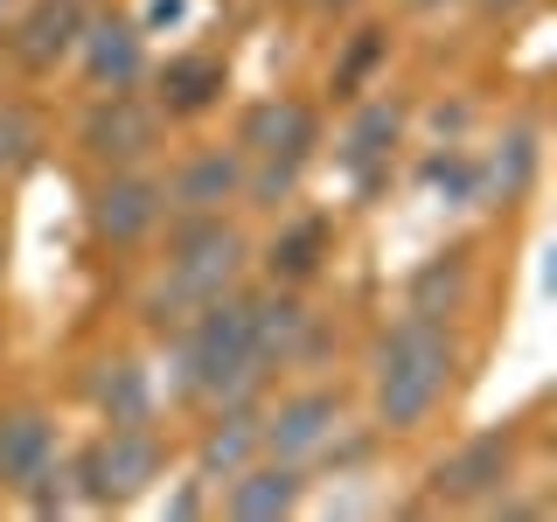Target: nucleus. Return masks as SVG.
Segmentation results:
<instances>
[{
    "instance_id": "nucleus-1",
    "label": "nucleus",
    "mask_w": 557,
    "mask_h": 522,
    "mask_svg": "<svg viewBox=\"0 0 557 522\" xmlns=\"http://www.w3.org/2000/svg\"><path fill=\"white\" fill-rule=\"evenodd\" d=\"M362 418L383 439H425L446 418V405L467 383V341L460 321H432V313L397 307L391 321L370 327L362 341Z\"/></svg>"
},
{
    "instance_id": "nucleus-26",
    "label": "nucleus",
    "mask_w": 557,
    "mask_h": 522,
    "mask_svg": "<svg viewBox=\"0 0 557 522\" xmlns=\"http://www.w3.org/2000/svg\"><path fill=\"white\" fill-rule=\"evenodd\" d=\"M161 515L168 522H196V515H216V487H209L202 474H196V467H174V474H168V495H161Z\"/></svg>"
},
{
    "instance_id": "nucleus-5",
    "label": "nucleus",
    "mask_w": 557,
    "mask_h": 522,
    "mask_svg": "<svg viewBox=\"0 0 557 522\" xmlns=\"http://www.w3.org/2000/svg\"><path fill=\"white\" fill-rule=\"evenodd\" d=\"M522 460H530V418H495V425L460 432L453 446L432 452L411 515H481L502 487L522 481Z\"/></svg>"
},
{
    "instance_id": "nucleus-11",
    "label": "nucleus",
    "mask_w": 557,
    "mask_h": 522,
    "mask_svg": "<svg viewBox=\"0 0 557 522\" xmlns=\"http://www.w3.org/2000/svg\"><path fill=\"white\" fill-rule=\"evenodd\" d=\"M70 397L91 411V425H126V418H161V370L139 341H98L70 362Z\"/></svg>"
},
{
    "instance_id": "nucleus-34",
    "label": "nucleus",
    "mask_w": 557,
    "mask_h": 522,
    "mask_svg": "<svg viewBox=\"0 0 557 522\" xmlns=\"http://www.w3.org/2000/svg\"><path fill=\"white\" fill-rule=\"evenodd\" d=\"M8 84H14V77H8V70H0V91H8Z\"/></svg>"
},
{
    "instance_id": "nucleus-23",
    "label": "nucleus",
    "mask_w": 557,
    "mask_h": 522,
    "mask_svg": "<svg viewBox=\"0 0 557 522\" xmlns=\"http://www.w3.org/2000/svg\"><path fill=\"white\" fill-rule=\"evenodd\" d=\"M49 153H57V119H49V104L35 98L28 84H8V91H0V188H22Z\"/></svg>"
},
{
    "instance_id": "nucleus-20",
    "label": "nucleus",
    "mask_w": 557,
    "mask_h": 522,
    "mask_svg": "<svg viewBox=\"0 0 557 522\" xmlns=\"http://www.w3.org/2000/svg\"><path fill=\"white\" fill-rule=\"evenodd\" d=\"M481 300V244L474 237H453L440 251H425L405 272V307L432 313V321H467Z\"/></svg>"
},
{
    "instance_id": "nucleus-29",
    "label": "nucleus",
    "mask_w": 557,
    "mask_h": 522,
    "mask_svg": "<svg viewBox=\"0 0 557 522\" xmlns=\"http://www.w3.org/2000/svg\"><path fill=\"white\" fill-rule=\"evenodd\" d=\"M356 14H370V0H307V22H321V28H342Z\"/></svg>"
},
{
    "instance_id": "nucleus-8",
    "label": "nucleus",
    "mask_w": 557,
    "mask_h": 522,
    "mask_svg": "<svg viewBox=\"0 0 557 522\" xmlns=\"http://www.w3.org/2000/svg\"><path fill=\"white\" fill-rule=\"evenodd\" d=\"M168 223V182L161 161L147 167H91L77 188V231L98 258H139L153 231Z\"/></svg>"
},
{
    "instance_id": "nucleus-24",
    "label": "nucleus",
    "mask_w": 557,
    "mask_h": 522,
    "mask_svg": "<svg viewBox=\"0 0 557 522\" xmlns=\"http://www.w3.org/2000/svg\"><path fill=\"white\" fill-rule=\"evenodd\" d=\"M244 313H251V341H258V356H265V370L286 376L293 341H300V327H307V293L272 286V278H244Z\"/></svg>"
},
{
    "instance_id": "nucleus-25",
    "label": "nucleus",
    "mask_w": 557,
    "mask_h": 522,
    "mask_svg": "<svg viewBox=\"0 0 557 522\" xmlns=\"http://www.w3.org/2000/svg\"><path fill=\"white\" fill-rule=\"evenodd\" d=\"M411 182L440 209H474V147L467 139H425L411 161Z\"/></svg>"
},
{
    "instance_id": "nucleus-21",
    "label": "nucleus",
    "mask_w": 557,
    "mask_h": 522,
    "mask_svg": "<svg viewBox=\"0 0 557 522\" xmlns=\"http://www.w3.org/2000/svg\"><path fill=\"white\" fill-rule=\"evenodd\" d=\"M391 57H397V22L383 14H356V22L335 28V57L321 70V104H348L362 91H376L391 77Z\"/></svg>"
},
{
    "instance_id": "nucleus-31",
    "label": "nucleus",
    "mask_w": 557,
    "mask_h": 522,
    "mask_svg": "<svg viewBox=\"0 0 557 522\" xmlns=\"http://www.w3.org/2000/svg\"><path fill=\"white\" fill-rule=\"evenodd\" d=\"M411 14H446V8H460V0H405Z\"/></svg>"
},
{
    "instance_id": "nucleus-14",
    "label": "nucleus",
    "mask_w": 557,
    "mask_h": 522,
    "mask_svg": "<svg viewBox=\"0 0 557 522\" xmlns=\"http://www.w3.org/2000/svg\"><path fill=\"white\" fill-rule=\"evenodd\" d=\"M91 8L98 0H22L8 35H0V70H8L14 84H28V91L57 84L70 70V49H77Z\"/></svg>"
},
{
    "instance_id": "nucleus-30",
    "label": "nucleus",
    "mask_w": 557,
    "mask_h": 522,
    "mask_svg": "<svg viewBox=\"0 0 557 522\" xmlns=\"http://www.w3.org/2000/svg\"><path fill=\"white\" fill-rule=\"evenodd\" d=\"M8 244H14L8 237V188H0V278H8Z\"/></svg>"
},
{
    "instance_id": "nucleus-10",
    "label": "nucleus",
    "mask_w": 557,
    "mask_h": 522,
    "mask_svg": "<svg viewBox=\"0 0 557 522\" xmlns=\"http://www.w3.org/2000/svg\"><path fill=\"white\" fill-rule=\"evenodd\" d=\"M231 147L244 161H286V167H307L321 161L327 147V104L307 98V91H258L231 112Z\"/></svg>"
},
{
    "instance_id": "nucleus-2",
    "label": "nucleus",
    "mask_w": 557,
    "mask_h": 522,
    "mask_svg": "<svg viewBox=\"0 0 557 522\" xmlns=\"http://www.w3.org/2000/svg\"><path fill=\"white\" fill-rule=\"evenodd\" d=\"M251 223L237 209H209V216H168L147 244V278L133 286V327L139 341H168L196 307L223 300L251 278Z\"/></svg>"
},
{
    "instance_id": "nucleus-32",
    "label": "nucleus",
    "mask_w": 557,
    "mask_h": 522,
    "mask_svg": "<svg viewBox=\"0 0 557 522\" xmlns=\"http://www.w3.org/2000/svg\"><path fill=\"white\" fill-rule=\"evenodd\" d=\"M278 14H293V22H307V0H272Z\"/></svg>"
},
{
    "instance_id": "nucleus-13",
    "label": "nucleus",
    "mask_w": 557,
    "mask_h": 522,
    "mask_svg": "<svg viewBox=\"0 0 557 522\" xmlns=\"http://www.w3.org/2000/svg\"><path fill=\"white\" fill-rule=\"evenodd\" d=\"M147 70H153V35L139 28V14L126 0H98L84 35H77V49H70V70H63L77 84V98L133 91V84H147Z\"/></svg>"
},
{
    "instance_id": "nucleus-6",
    "label": "nucleus",
    "mask_w": 557,
    "mask_h": 522,
    "mask_svg": "<svg viewBox=\"0 0 557 522\" xmlns=\"http://www.w3.org/2000/svg\"><path fill=\"white\" fill-rule=\"evenodd\" d=\"M405 139H411V98L405 91L376 84V91L342 104V126L327 133L321 153L335 161V174H342V188H348L356 209H376L397 188V174H405Z\"/></svg>"
},
{
    "instance_id": "nucleus-19",
    "label": "nucleus",
    "mask_w": 557,
    "mask_h": 522,
    "mask_svg": "<svg viewBox=\"0 0 557 522\" xmlns=\"http://www.w3.org/2000/svg\"><path fill=\"white\" fill-rule=\"evenodd\" d=\"M258 405H265V397H237V405H209V411L188 418L182 460L196 467L209 487H223L231 474H244V467L265 452V439H258Z\"/></svg>"
},
{
    "instance_id": "nucleus-4",
    "label": "nucleus",
    "mask_w": 557,
    "mask_h": 522,
    "mask_svg": "<svg viewBox=\"0 0 557 522\" xmlns=\"http://www.w3.org/2000/svg\"><path fill=\"white\" fill-rule=\"evenodd\" d=\"M77 515H126L182 467V432L161 418H126V425H91L63 446Z\"/></svg>"
},
{
    "instance_id": "nucleus-33",
    "label": "nucleus",
    "mask_w": 557,
    "mask_h": 522,
    "mask_svg": "<svg viewBox=\"0 0 557 522\" xmlns=\"http://www.w3.org/2000/svg\"><path fill=\"white\" fill-rule=\"evenodd\" d=\"M14 8H22V0H0V35H8V22H14Z\"/></svg>"
},
{
    "instance_id": "nucleus-27",
    "label": "nucleus",
    "mask_w": 557,
    "mask_h": 522,
    "mask_svg": "<svg viewBox=\"0 0 557 522\" xmlns=\"http://www.w3.org/2000/svg\"><path fill=\"white\" fill-rule=\"evenodd\" d=\"M411 119H425L432 139H467V133H474V119H481V104L474 98H432L425 112L411 104Z\"/></svg>"
},
{
    "instance_id": "nucleus-3",
    "label": "nucleus",
    "mask_w": 557,
    "mask_h": 522,
    "mask_svg": "<svg viewBox=\"0 0 557 522\" xmlns=\"http://www.w3.org/2000/svg\"><path fill=\"white\" fill-rule=\"evenodd\" d=\"M161 348V405L174 418H196L209 405H237V397H265L272 370L251 341V313H244V286L223 293V300L196 307L182 327H174Z\"/></svg>"
},
{
    "instance_id": "nucleus-15",
    "label": "nucleus",
    "mask_w": 557,
    "mask_h": 522,
    "mask_svg": "<svg viewBox=\"0 0 557 522\" xmlns=\"http://www.w3.org/2000/svg\"><path fill=\"white\" fill-rule=\"evenodd\" d=\"M544 182V112H516L474 147V209L487 216H516Z\"/></svg>"
},
{
    "instance_id": "nucleus-28",
    "label": "nucleus",
    "mask_w": 557,
    "mask_h": 522,
    "mask_svg": "<svg viewBox=\"0 0 557 522\" xmlns=\"http://www.w3.org/2000/svg\"><path fill=\"white\" fill-rule=\"evenodd\" d=\"M467 14H474V28H516L522 14L536 8V0H460Z\"/></svg>"
},
{
    "instance_id": "nucleus-22",
    "label": "nucleus",
    "mask_w": 557,
    "mask_h": 522,
    "mask_svg": "<svg viewBox=\"0 0 557 522\" xmlns=\"http://www.w3.org/2000/svg\"><path fill=\"white\" fill-rule=\"evenodd\" d=\"M307 501H313V474L293 460H265V452L216 487V515H231V522H286Z\"/></svg>"
},
{
    "instance_id": "nucleus-9",
    "label": "nucleus",
    "mask_w": 557,
    "mask_h": 522,
    "mask_svg": "<svg viewBox=\"0 0 557 522\" xmlns=\"http://www.w3.org/2000/svg\"><path fill=\"white\" fill-rule=\"evenodd\" d=\"M356 418V383L321 370V376H278L258 405V439H265V460H293L313 474V460L327 452V439Z\"/></svg>"
},
{
    "instance_id": "nucleus-18",
    "label": "nucleus",
    "mask_w": 557,
    "mask_h": 522,
    "mask_svg": "<svg viewBox=\"0 0 557 522\" xmlns=\"http://www.w3.org/2000/svg\"><path fill=\"white\" fill-rule=\"evenodd\" d=\"M161 182H168V216L237 209L244 202V153L231 147V139H196V147H182L174 161H161Z\"/></svg>"
},
{
    "instance_id": "nucleus-12",
    "label": "nucleus",
    "mask_w": 557,
    "mask_h": 522,
    "mask_svg": "<svg viewBox=\"0 0 557 522\" xmlns=\"http://www.w3.org/2000/svg\"><path fill=\"white\" fill-rule=\"evenodd\" d=\"M342 258V216L313 202H286L272 216V231L251 237V278H272V286L313 293Z\"/></svg>"
},
{
    "instance_id": "nucleus-16",
    "label": "nucleus",
    "mask_w": 557,
    "mask_h": 522,
    "mask_svg": "<svg viewBox=\"0 0 557 522\" xmlns=\"http://www.w3.org/2000/svg\"><path fill=\"white\" fill-rule=\"evenodd\" d=\"M237 91V70H231V49L216 42H188V49H168V57H153L147 70V98L161 104L168 126H202V119H216L223 104Z\"/></svg>"
},
{
    "instance_id": "nucleus-7",
    "label": "nucleus",
    "mask_w": 557,
    "mask_h": 522,
    "mask_svg": "<svg viewBox=\"0 0 557 522\" xmlns=\"http://www.w3.org/2000/svg\"><path fill=\"white\" fill-rule=\"evenodd\" d=\"M168 139H174V126L161 119V104L147 98V84L77 98V112H70V126H63V147H70V161H77L84 174H91V167L168 161Z\"/></svg>"
},
{
    "instance_id": "nucleus-17",
    "label": "nucleus",
    "mask_w": 557,
    "mask_h": 522,
    "mask_svg": "<svg viewBox=\"0 0 557 522\" xmlns=\"http://www.w3.org/2000/svg\"><path fill=\"white\" fill-rule=\"evenodd\" d=\"M70 432L49 397H0V501H14L35 474H49Z\"/></svg>"
}]
</instances>
